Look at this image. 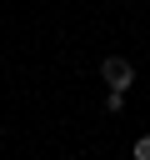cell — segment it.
<instances>
[{"mask_svg": "<svg viewBox=\"0 0 150 160\" xmlns=\"http://www.w3.org/2000/svg\"><path fill=\"white\" fill-rule=\"evenodd\" d=\"M105 110L120 115V110H125V90H110V95H105Z\"/></svg>", "mask_w": 150, "mask_h": 160, "instance_id": "7a4b0ae2", "label": "cell"}, {"mask_svg": "<svg viewBox=\"0 0 150 160\" xmlns=\"http://www.w3.org/2000/svg\"><path fill=\"white\" fill-rule=\"evenodd\" d=\"M130 155H135V160H150V135H140V140L130 145Z\"/></svg>", "mask_w": 150, "mask_h": 160, "instance_id": "3957f363", "label": "cell"}, {"mask_svg": "<svg viewBox=\"0 0 150 160\" xmlns=\"http://www.w3.org/2000/svg\"><path fill=\"white\" fill-rule=\"evenodd\" d=\"M100 80H105L110 90H130V85H135V65H130L125 55H105V60H100Z\"/></svg>", "mask_w": 150, "mask_h": 160, "instance_id": "6da1fadb", "label": "cell"}]
</instances>
